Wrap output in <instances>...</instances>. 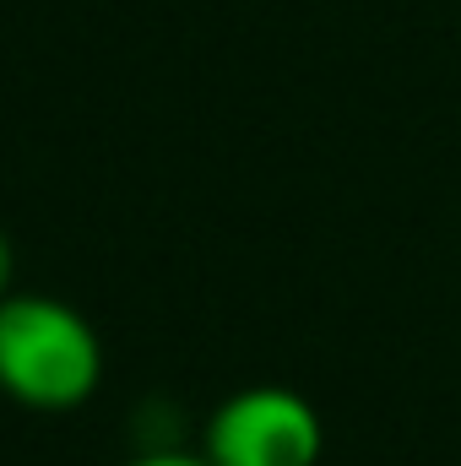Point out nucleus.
Returning <instances> with one entry per match:
<instances>
[{"label": "nucleus", "instance_id": "2", "mask_svg": "<svg viewBox=\"0 0 461 466\" xmlns=\"http://www.w3.org/2000/svg\"><path fill=\"white\" fill-rule=\"evenodd\" d=\"M201 456L212 466H321L326 423L288 385H244L207 418Z\"/></svg>", "mask_w": 461, "mask_h": 466}, {"label": "nucleus", "instance_id": "4", "mask_svg": "<svg viewBox=\"0 0 461 466\" xmlns=\"http://www.w3.org/2000/svg\"><path fill=\"white\" fill-rule=\"evenodd\" d=\"M11 277H16V249H11V238L0 233V299H11L16 288H11Z\"/></svg>", "mask_w": 461, "mask_h": 466}, {"label": "nucleus", "instance_id": "3", "mask_svg": "<svg viewBox=\"0 0 461 466\" xmlns=\"http://www.w3.org/2000/svg\"><path fill=\"white\" fill-rule=\"evenodd\" d=\"M125 466H212V461L201 451H147V456H136Z\"/></svg>", "mask_w": 461, "mask_h": 466}, {"label": "nucleus", "instance_id": "1", "mask_svg": "<svg viewBox=\"0 0 461 466\" xmlns=\"http://www.w3.org/2000/svg\"><path fill=\"white\" fill-rule=\"evenodd\" d=\"M104 385V342L82 309L49 293L0 299V396L33 412H71Z\"/></svg>", "mask_w": 461, "mask_h": 466}]
</instances>
